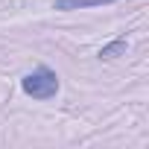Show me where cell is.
I'll return each mask as SVG.
<instances>
[{
    "instance_id": "6da1fadb",
    "label": "cell",
    "mask_w": 149,
    "mask_h": 149,
    "mask_svg": "<svg viewBox=\"0 0 149 149\" xmlns=\"http://www.w3.org/2000/svg\"><path fill=\"white\" fill-rule=\"evenodd\" d=\"M58 88H61V82H58V73H56V70H50L47 64H38L35 70H29L26 76L21 79V91H24L26 97L38 100V102H47V100H53V97L58 94Z\"/></svg>"
},
{
    "instance_id": "7a4b0ae2",
    "label": "cell",
    "mask_w": 149,
    "mask_h": 149,
    "mask_svg": "<svg viewBox=\"0 0 149 149\" xmlns=\"http://www.w3.org/2000/svg\"><path fill=\"white\" fill-rule=\"evenodd\" d=\"M108 3H117V0H56L53 9L73 12V9H94V6H108Z\"/></svg>"
},
{
    "instance_id": "3957f363",
    "label": "cell",
    "mask_w": 149,
    "mask_h": 149,
    "mask_svg": "<svg viewBox=\"0 0 149 149\" xmlns=\"http://www.w3.org/2000/svg\"><path fill=\"white\" fill-rule=\"evenodd\" d=\"M120 53H126V38H114L111 44H105V47L100 50V58H102V61H111V58H117Z\"/></svg>"
}]
</instances>
